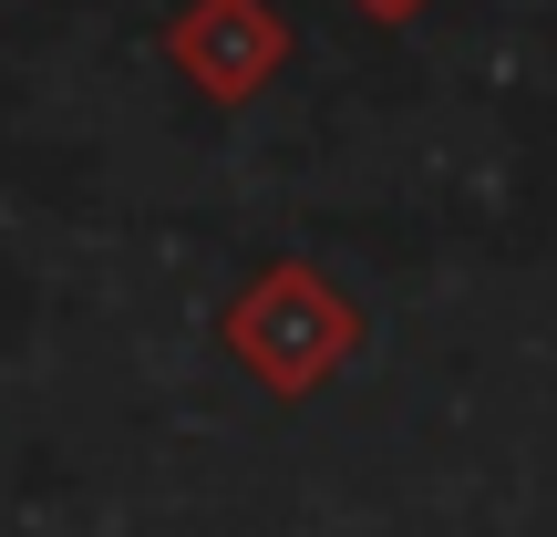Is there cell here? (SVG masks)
<instances>
[{
	"instance_id": "1",
	"label": "cell",
	"mask_w": 557,
	"mask_h": 537,
	"mask_svg": "<svg viewBox=\"0 0 557 537\" xmlns=\"http://www.w3.org/2000/svg\"><path fill=\"white\" fill-rule=\"evenodd\" d=\"M341 341H351V310H341V300L320 290L299 259H289V269H269L259 290L238 300V352L259 362L269 382H310L320 362L341 352Z\"/></svg>"
},
{
	"instance_id": "2",
	"label": "cell",
	"mask_w": 557,
	"mask_h": 537,
	"mask_svg": "<svg viewBox=\"0 0 557 537\" xmlns=\"http://www.w3.org/2000/svg\"><path fill=\"white\" fill-rule=\"evenodd\" d=\"M278 52H289V21H278L269 0H197V11L176 21V62L207 94H248L259 73H278Z\"/></svg>"
},
{
	"instance_id": "3",
	"label": "cell",
	"mask_w": 557,
	"mask_h": 537,
	"mask_svg": "<svg viewBox=\"0 0 557 537\" xmlns=\"http://www.w3.org/2000/svg\"><path fill=\"white\" fill-rule=\"evenodd\" d=\"M361 11H372V21H403V11H413V0H361Z\"/></svg>"
}]
</instances>
